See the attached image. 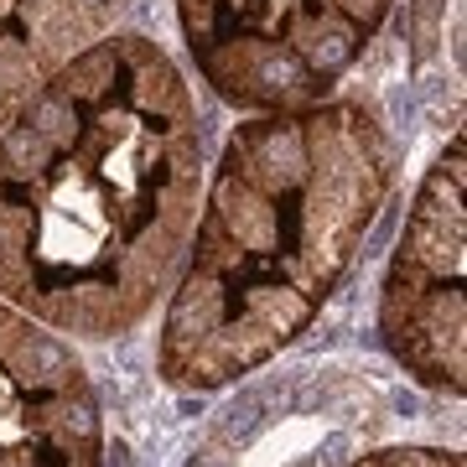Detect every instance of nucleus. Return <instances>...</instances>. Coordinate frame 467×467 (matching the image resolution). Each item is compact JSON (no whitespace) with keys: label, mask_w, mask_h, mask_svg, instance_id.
I'll return each instance as SVG.
<instances>
[{"label":"nucleus","mask_w":467,"mask_h":467,"mask_svg":"<svg viewBox=\"0 0 467 467\" xmlns=\"http://www.w3.org/2000/svg\"><path fill=\"white\" fill-rule=\"evenodd\" d=\"M135 84L94 47L0 140V291L63 333L130 327L177 260L192 140Z\"/></svg>","instance_id":"obj_1"},{"label":"nucleus","mask_w":467,"mask_h":467,"mask_svg":"<svg viewBox=\"0 0 467 467\" xmlns=\"http://www.w3.org/2000/svg\"><path fill=\"white\" fill-rule=\"evenodd\" d=\"M374 213V167L358 130L260 125L234 140L198 254L161 327V374L213 389L312 322Z\"/></svg>","instance_id":"obj_2"},{"label":"nucleus","mask_w":467,"mask_h":467,"mask_svg":"<svg viewBox=\"0 0 467 467\" xmlns=\"http://www.w3.org/2000/svg\"><path fill=\"white\" fill-rule=\"evenodd\" d=\"M353 467H462L457 451H420V447H405V451H374L364 462Z\"/></svg>","instance_id":"obj_6"},{"label":"nucleus","mask_w":467,"mask_h":467,"mask_svg":"<svg viewBox=\"0 0 467 467\" xmlns=\"http://www.w3.org/2000/svg\"><path fill=\"white\" fill-rule=\"evenodd\" d=\"M379 322L389 353L416 379L462 395V150L420 192Z\"/></svg>","instance_id":"obj_4"},{"label":"nucleus","mask_w":467,"mask_h":467,"mask_svg":"<svg viewBox=\"0 0 467 467\" xmlns=\"http://www.w3.org/2000/svg\"><path fill=\"white\" fill-rule=\"evenodd\" d=\"M99 400L42 322L0 306V467H99Z\"/></svg>","instance_id":"obj_5"},{"label":"nucleus","mask_w":467,"mask_h":467,"mask_svg":"<svg viewBox=\"0 0 467 467\" xmlns=\"http://www.w3.org/2000/svg\"><path fill=\"white\" fill-rule=\"evenodd\" d=\"M384 0H182L187 36L229 99L312 94L364 47Z\"/></svg>","instance_id":"obj_3"}]
</instances>
